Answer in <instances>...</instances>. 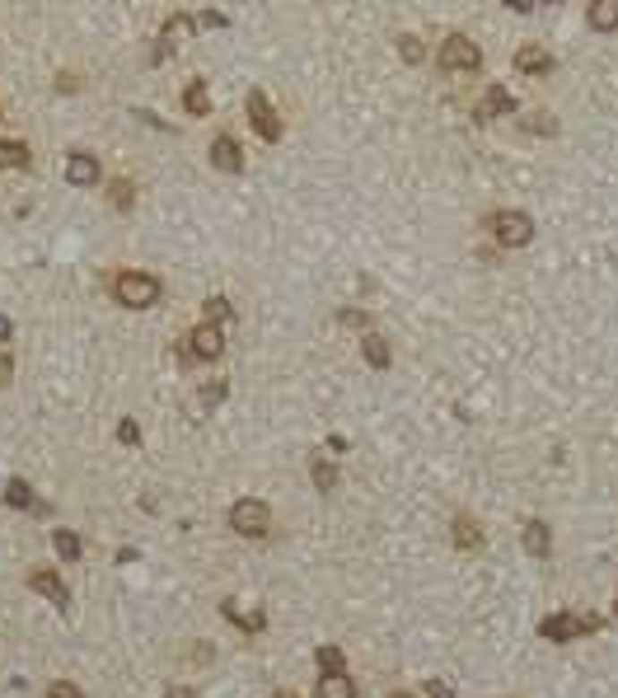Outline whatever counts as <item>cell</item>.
Instances as JSON below:
<instances>
[{"label": "cell", "instance_id": "6da1fadb", "mask_svg": "<svg viewBox=\"0 0 618 698\" xmlns=\"http://www.w3.org/2000/svg\"><path fill=\"white\" fill-rule=\"evenodd\" d=\"M113 300L122 305V310H150V305H159L164 296V281L155 272H141V268H122L113 281H108Z\"/></svg>", "mask_w": 618, "mask_h": 698}, {"label": "cell", "instance_id": "4dcf8cb0", "mask_svg": "<svg viewBox=\"0 0 618 698\" xmlns=\"http://www.w3.org/2000/svg\"><path fill=\"white\" fill-rule=\"evenodd\" d=\"M338 323H347V328H370V315H365V310H342Z\"/></svg>", "mask_w": 618, "mask_h": 698}, {"label": "cell", "instance_id": "74e56055", "mask_svg": "<svg viewBox=\"0 0 618 698\" xmlns=\"http://www.w3.org/2000/svg\"><path fill=\"white\" fill-rule=\"evenodd\" d=\"M506 10H515V14H525V10H534L529 0H506Z\"/></svg>", "mask_w": 618, "mask_h": 698}, {"label": "cell", "instance_id": "277c9868", "mask_svg": "<svg viewBox=\"0 0 618 698\" xmlns=\"http://www.w3.org/2000/svg\"><path fill=\"white\" fill-rule=\"evenodd\" d=\"M436 66L450 71V75H459V71H478V66H483V47L473 43L468 33H450L445 43H441V52H436Z\"/></svg>", "mask_w": 618, "mask_h": 698}, {"label": "cell", "instance_id": "836d02e7", "mask_svg": "<svg viewBox=\"0 0 618 698\" xmlns=\"http://www.w3.org/2000/svg\"><path fill=\"white\" fill-rule=\"evenodd\" d=\"M117 441H127V445H136V441H141V427H136V422L127 418V422H122V427H117Z\"/></svg>", "mask_w": 618, "mask_h": 698}, {"label": "cell", "instance_id": "7c38bea8", "mask_svg": "<svg viewBox=\"0 0 618 698\" xmlns=\"http://www.w3.org/2000/svg\"><path fill=\"white\" fill-rule=\"evenodd\" d=\"M520 544H525V553H529V558H548V553H553V530H548V521H539V516H534V521H525V530H520Z\"/></svg>", "mask_w": 618, "mask_h": 698}, {"label": "cell", "instance_id": "9a60e30c", "mask_svg": "<svg viewBox=\"0 0 618 698\" xmlns=\"http://www.w3.org/2000/svg\"><path fill=\"white\" fill-rule=\"evenodd\" d=\"M361 689H356V680L347 670H338V675H319V685H314V698H356Z\"/></svg>", "mask_w": 618, "mask_h": 698}, {"label": "cell", "instance_id": "8d00e7d4", "mask_svg": "<svg viewBox=\"0 0 618 698\" xmlns=\"http://www.w3.org/2000/svg\"><path fill=\"white\" fill-rule=\"evenodd\" d=\"M10 338H14V323H10V319H5V315H0V347H5V342H10Z\"/></svg>", "mask_w": 618, "mask_h": 698}, {"label": "cell", "instance_id": "f35d334b", "mask_svg": "<svg viewBox=\"0 0 618 698\" xmlns=\"http://www.w3.org/2000/svg\"><path fill=\"white\" fill-rule=\"evenodd\" d=\"M389 698H417V694H408V689H394V694H389Z\"/></svg>", "mask_w": 618, "mask_h": 698}, {"label": "cell", "instance_id": "ba28073f", "mask_svg": "<svg viewBox=\"0 0 618 698\" xmlns=\"http://www.w3.org/2000/svg\"><path fill=\"white\" fill-rule=\"evenodd\" d=\"M61 174H66L71 188H94V183L103 178V164H99L94 151H71V155H66V169H61Z\"/></svg>", "mask_w": 618, "mask_h": 698}, {"label": "cell", "instance_id": "ffe728a7", "mask_svg": "<svg viewBox=\"0 0 618 698\" xmlns=\"http://www.w3.org/2000/svg\"><path fill=\"white\" fill-rule=\"evenodd\" d=\"M52 544H56L61 563H80V558H85V539H80L75 530H52Z\"/></svg>", "mask_w": 618, "mask_h": 698}, {"label": "cell", "instance_id": "e0dca14e", "mask_svg": "<svg viewBox=\"0 0 618 698\" xmlns=\"http://www.w3.org/2000/svg\"><path fill=\"white\" fill-rule=\"evenodd\" d=\"M586 19H590L595 33H614L618 29V0H590Z\"/></svg>", "mask_w": 618, "mask_h": 698}, {"label": "cell", "instance_id": "3957f363", "mask_svg": "<svg viewBox=\"0 0 618 698\" xmlns=\"http://www.w3.org/2000/svg\"><path fill=\"white\" fill-rule=\"evenodd\" d=\"M225 521H230V530L239 539H267L272 535V506L258 502V497H239Z\"/></svg>", "mask_w": 618, "mask_h": 698}, {"label": "cell", "instance_id": "9c48e42d", "mask_svg": "<svg viewBox=\"0 0 618 698\" xmlns=\"http://www.w3.org/2000/svg\"><path fill=\"white\" fill-rule=\"evenodd\" d=\"M29 586H33L38 595H47L56 609H71V586L61 582L52 567H29Z\"/></svg>", "mask_w": 618, "mask_h": 698}, {"label": "cell", "instance_id": "4316f807", "mask_svg": "<svg viewBox=\"0 0 618 698\" xmlns=\"http://www.w3.org/2000/svg\"><path fill=\"white\" fill-rule=\"evenodd\" d=\"M399 56L408 61V66H417V61L426 56V52H422V38H412V33H403V38H399Z\"/></svg>", "mask_w": 618, "mask_h": 698}, {"label": "cell", "instance_id": "44dd1931", "mask_svg": "<svg viewBox=\"0 0 618 698\" xmlns=\"http://www.w3.org/2000/svg\"><path fill=\"white\" fill-rule=\"evenodd\" d=\"M5 506H19V511H43V502L33 497V487L24 478H10L5 483Z\"/></svg>", "mask_w": 618, "mask_h": 698}, {"label": "cell", "instance_id": "b9f144b4", "mask_svg": "<svg viewBox=\"0 0 618 698\" xmlns=\"http://www.w3.org/2000/svg\"><path fill=\"white\" fill-rule=\"evenodd\" d=\"M544 5H562V0H544Z\"/></svg>", "mask_w": 618, "mask_h": 698}, {"label": "cell", "instance_id": "1f68e13d", "mask_svg": "<svg viewBox=\"0 0 618 698\" xmlns=\"http://www.w3.org/2000/svg\"><path fill=\"white\" fill-rule=\"evenodd\" d=\"M10 380H14V357L5 352V347H0V389H5Z\"/></svg>", "mask_w": 618, "mask_h": 698}, {"label": "cell", "instance_id": "5bb4252c", "mask_svg": "<svg viewBox=\"0 0 618 698\" xmlns=\"http://www.w3.org/2000/svg\"><path fill=\"white\" fill-rule=\"evenodd\" d=\"M450 530H455V535H450V539H455V548H483L487 544V535H483V521L478 516H468V511H459V516H455V525H450Z\"/></svg>", "mask_w": 618, "mask_h": 698}, {"label": "cell", "instance_id": "603a6c76", "mask_svg": "<svg viewBox=\"0 0 618 698\" xmlns=\"http://www.w3.org/2000/svg\"><path fill=\"white\" fill-rule=\"evenodd\" d=\"M309 478H314V487H319V492H333L342 474H338V464H333V460L314 455V460H309Z\"/></svg>", "mask_w": 618, "mask_h": 698}, {"label": "cell", "instance_id": "d4e9b609", "mask_svg": "<svg viewBox=\"0 0 618 698\" xmlns=\"http://www.w3.org/2000/svg\"><path fill=\"white\" fill-rule=\"evenodd\" d=\"M108 207L113 211H132L136 207V183L132 178H113L108 183Z\"/></svg>", "mask_w": 618, "mask_h": 698}, {"label": "cell", "instance_id": "ac0fdd59", "mask_svg": "<svg viewBox=\"0 0 618 698\" xmlns=\"http://www.w3.org/2000/svg\"><path fill=\"white\" fill-rule=\"evenodd\" d=\"M515 66H520L525 75H548V71H553V56H548L544 47H534V43H525L520 52H515Z\"/></svg>", "mask_w": 618, "mask_h": 698}, {"label": "cell", "instance_id": "cb8c5ba5", "mask_svg": "<svg viewBox=\"0 0 618 698\" xmlns=\"http://www.w3.org/2000/svg\"><path fill=\"white\" fill-rule=\"evenodd\" d=\"M220 614H225V619H230L235 628H244V633H262V628H267V614H262V609L239 614V609H235V600H225V605H220Z\"/></svg>", "mask_w": 618, "mask_h": 698}, {"label": "cell", "instance_id": "f1b7e54d", "mask_svg": "<svg viewBox=\"0 0 618 698\" xmlns=\"http://www.w3.org/2000/svg\"><path fill=\"white\" fill-rule=\"evenodd\" d=\"M47 698H85V694H80L71 680H52V685H47Z\"/></svg>", "mask_w": 618, "mask_h": 698}, {"label": "cell", "instance_id": "83f0119b", "mask_svg": "<svg viewBox=\"0 0 618 698\" xmlns=\"http://www.w3.org/2000/svg\"><path fill=\"white\" fill-rule=\"evenodd\" d=\"M525 127H529V132H548V136H553V132H558V122H553V113H529V117H525Z\"/></svg>", "mask_w": 618, "mask_h": 698}, {"label": "cell", "instance_id": "d6986e66", "mask_svg": "<svg viewBox=\"0 0 618 698\" xmlns=\"http://www.w3.org/2000/svg\"><path fill=\"white\" fill-rule=\"evenodd\" d=\"M183 113H188V117L211 113V90H206V80H193V85L183 90Z\"/></svg>", "mask_w": 618, "mask_h": 698}, {"label": "cell", "instance_id": "d590c367", "mask_svg": "<svg viewBox=\"0 0 618 698\" xmlns=\"http://www.w3.org/2000/svg\"><path fill=\"white\" fill-rule=\"evenodd\" d=\"M164 698H197V689L193 685H169V689H164Z\"/></svg>", "mask_w": 618, "mask_h": 698}, {"label": "cell", "instance_id": "484cf974", "mask_svg": "<svg viewBox=\"0 0 618 698\" xmlns=\"http://www.w3.org/2000/svg\"><path fill=\"white\" fill-rule=\"evenodd\" d=\"M202 319H206V323H230V319H235V305L225 300V296H206Z\"/></svg>", "mask_w": 618, "mask_h": 698}, {"label": "cell", "instance_id": "60d3db41", "mask_svg": "<svg viewBox=\"0 0 618 698\" xmlns=\"http://www.w3.org/2000/svg\"><path fill=\"white\" fill-rule=\"evenodd\" d=\"M272 698H296V694H272Z\"/></svg>", "mask_w": 618, "mask_h": 698}, {"label": "cell", "instance_id": "f546056e", "mask_svg": "<svg viewBox=\"0 0 618 698\" xmlns=\"http://www.w3.org/2000/svg\"><path fill=\"white\" fill-rule=\"evenodd\" d=\"M426 698H459L450 680H426Z\"/></svg>", "mask_w": 618, "mask_h": 698}, {"label": "cell", "instance_id": "e575fe53", "mask_svg": "<svg viewBox=\"0 0 618 698\" xmlns=\"http://www.w3.org/2000/svg\"><path fill=\"white\" fill-rule=\"evenodd\" d=\"M56 90H61V94H75V90H80V80H75L71 71H61V75H56Z\"/></svg>", "mask_w": 618, "mask_h": 698}, {"label": "cell", "instance_id": "d6a6232c", "mask_svg": "<svg viewBox=\"0 0 618 698\" xmlns=\"http://www.w3.org/2000/svg\"><path fill=\"white\" fill-rule=\"evenodd\" d=\"M220 399H225V384H220V380H216V384H206V389H202V403H206V408H216Z\"/></svg>", "mask_w": 618, "mask_h": 698}, {"label": "cell", "instance_id": "8992f818", "mask_svg": "<svg viewBox=\"0 0 618 698\" xmlns=\"http://www.w3.org/2000/svg\"><path fill=\"white\" fill-rule=\"evenodd\" d=\"M244 113H249L253 132L267 141V146H277V141H281V113L272 108V99H267L262 90H249V94H244Z\"/></svg>", "mask_w": 618, "mask_h": 698}, {"label": "cell", "instance_id": "7402d4cb", "mask_svg": "<svg viewBox=\"0 0 618 698\" xmlns=\"http://www.w3.org/2000/svg\"><path fill=\"white\" fill-rule=\"evenodd\" d=\"M314 666H319V675H338V670H347V651L338 642H323V647H314Z\"/></svg>", "mask_w": 618, "mask_h": 698}, {"label": "cell", "instance_id": "52a82bcc", "mask_svg": "<svg viewBox=\"0 0 618 698\" xmlns=\"http://www.w3.org/2000/svg\"><path fill=\"white\" fill-rule=\"evenodd\" d=\"M188 347H183V357L188 361H220L225 357V323H197L188 338H183Z\"/></svg>", "mask_w": 618, "mask_h": 698}, {"label": "cell", "instance_id": "5b68a950", "mask_svg": "<svg viewBox=\"0 0 618 698\" xmlns=\"http://www.w3.org/2000/svg\"><path fill=\"white\" fill-rule=\"evenodd\" d=\"M487 230H492V239H497L502 249H525V244L534 239V220L525 211H492Z\"/></svg>", "mask_w": 618, "mask_h": 698}, {"label": "cell", "instance_id": "7a4b0ae2", "mask_svg": "<svg viewBox=\"0 0 618 698\" xmlns=\"http://www.w3.org/2000/svg\"><path fill=\"white\" fill-rule=\"evenodd\" d=\"M605 619L600 614H571V609H558L548 614V619H539V638L553 642V647H567V642H581L586 633H600Z\"/></svg>", "mask_w": 618, "mask_h": 698}, {"label": "cell", "instance_id": "30bf717a", "mask_svg": "<svg viewBox=\"0 0 618 698\" xmlns=\"http://www.w3.org/2000/svg\"><path fill=\"white\" fill-rule=\"evenodd\" d=\"M206 155H211V164H216L220 174H244V146H239L230 132H220V136L211 141V151H206Z\"/></svg>", "mask_w": 618, "mask_h": 698}, {"label": "cell", "instance_id": "4fadbf2b", "mask_svg": "<svg viewBox=\"0 0 618 698\" xmlns=\"http://www.w3.org/2000/svg\"><path fill=\"white\" fill-rule=\"evenodd\" d=\"M361 361L370 366V371H389V361H394V347H389L384 333H370L365 328V338H361Z\"/></svg>", "mask_w": 618, "mask_h": 698}, {"label": "cell", "instance_id": "8fae6325", "mask_svg": "<svg viewBox=\"0 0 618 698\" xmlns=\"http://www.w3.org/2000/svg\"><path fill=\"white\" fill-rule=\"evenodd\" d=\"M511 108H515L511 90H506V85H487L483 99H478V108H473V117H478V122H497V117H506Z\"/></svg>", "mask_w": 618, "mask_h": 698}, {"label": "cell", "instance_id": "2e32d148", "mask_svg": "<svg viewBox=\"0 0 618 698\" xmlns=\"http://www.w3.org/2000/svg\"><path fill=\"white\" fill-rule=\"evenodd\" d=\"M33 164V151H29V141H19V136H0V169H29Z\"/></svg>", "mask_w": 618, "mask_h": 698}, {"label": "cell", "instance_id": "ab89813d", "mask_svg": "<svg viewBox=\"0 0 618 698\" xmlns=\"http://www.w3.org/2000/svg\"><path fill=\"white\" fill-rule=\"evenodd\" d=\"M609 609H614V619H618V595H614V605H609Z\"/></svg>", "mask_w": 618, "mask_h": 698}]
</instances>
